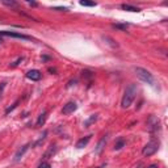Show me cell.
<instances>
[{"mask_svg": "<svg viewBox=\"0 0 168 168\" xmlns=\"http://www.w3.org/2000/svg\"><path fill=\"white\" fill-rule=\"evenodd\" d=\"M134 72H135V75L138 76L142 81H145V83H147L150 85H154L155 84V79L152 74L150 71H147L146 68H142V67H134Z\"/></svg>", "mask_w": 168, "mask_h": 168, "instance_id": "obj_2", "label": "cell"}, {"mask_svg": "<svg viewBox=\"0 0 168 168\" xmlns=\"http://www.w3.org/2000/svg\"><path fill=\"white\" fill-rule=\"evenodd\" d=\"M41 71H38V70H30V71L26 72V78L29 79V80H33V81H38L39 79H41Z\"/></svg>", "mask_w": 168, "mask_h": 168, "instance_id": "obj_9", "label": "cell"}, {"mask_svg": "<svg viewBox=\"0 0 168 168\" xmlns=\"http://www.w3.org/2000/svg\"><path fill=\"white\" fill-rule=\"evenodd\" d=\"M46 135H47V130H44V133L41 134V137H39V139L37 140V142H36L34 145H33V147H37V146L41 145V143L45 140V138H46Z\"/></svg>", "mask_w": 168, "mask_h": 168, "instance_id": "obj_15", "label": "cell"}, {"mask_svg": "<svg viewBox=\"0 0 168 168\" xmlns=\"http://www.w3.org/2000/svg\"><path fill=\"white\" fill-rule=\"evenodd\" d=\"M105 166H106V163H104V164H101V166L97 167V168H105Z\"/></svg>", "mask_w": 168, "mask_h": 168, "instance_id": "obj_28", "label": "cell"}, {"mask_svg": "<svg viewBox=\"0 0 168 168\" xmlns=\"http://www.w3.org/2000/svg\"><path fill=\"white\" fill-rule=\"evenodd\" d=\"M29 147H30V145H29V143H26V145L21 146V148L17 150V152H16V154H15V159H13V160H15V161H19L20 159L23 158L24 155H25V152L29 150Z\"/></svg>", "mask_w": 168, "mask_h": 168, "instance_id": "obj_8", "label": "cell"}, {"mask_svg": "<svg viewBox=\"0 0 168 168\" xmlns=\"http://www.w3.org/2000/svg\"><path fill=\"white\" fill-rule=\"evenodd\" d=\"M19 104H20V100H16V101H15L13 104H12L11 106H8V108L5 109V114H8V113H9V112H12V111H13V109H16V108H17V105H19Z\"/></svg>", "mask_w": 168, "mask_h": 168, "instance_id": "obj_17", "label": "cell"}, {"mask_svg": "<svg viewBox=\"0 0 168 168\" xmlns=\"http://www.w3.org/2000/svg\"><path fill=\"white\" fill-rule=\"evenodd\" d=\"M5 84H7V83H1V84H0V97H1V95H3V91H4V88H5Z\"/></svg>", "mask_w": 168, "mask_h": 168, "instance_id": "obj_23", "label": "cell"}, {"mask_svg": "<svg viewBox=\"0 0 168 168\" xmlns=\"http://www.w3.org/2000/svg\"><path fill=\"white\" fill-rule=\"evenodd\" d=\"M1 42H3V39H1V38H0V45H1Z\"/></svg>", "mask_w": 168, "mask_h": 168, "instance_id": "obj_29", "label": "cell"}, {"mask_svg": "<svg viewBox=\"0 0 168 168\" xmlns=\"http://www.w3.org/2000/svg\"><path fill=\"white\" fill-rule=\"evenodd\" d=\"M146 168H159V166H158V164H150V166L148 167H146Z\"/></svg>", "mask_w": 168, "mask_h": 168, "instance_id": "obj_26", "label": "cell"}, {"mask_svg": "<svg viewBox=\"0 0 168 168\" xmlns=\"http://www.w3.org/2000/svg\"><path fill=\"white\" fill-rule=\"evenodd\" d=\"M47 71H49V72H53V74H55V72H57V70H55V68H51V67H49V68H47Z\"/></svg>", "mask_w": 168, "mask_h": 168, "instance_id": "obj_27", "label": "cell"}, {"mask_svg": "<svg viewBox=\"0 0 168 168\" xmlns=\"http://www.w3.org/2000/svg\"><path fill=\"white\" fill-rule=\"evenodd\" d=\"M106 142H108V137L104 135L103 138L99 140V143L96 145V147H95V154H96V155H100V154H101V152L104 151V148H105Z\"/></svg>", "mask_w": 168, "mask_h": 168, "instance_id": "obj_7", "label": "cell"}, {"mask_svg": "<svg viewBox=\"0 0 168 168\" xmlns=\"http://www.w3.org/2000/svg\"><path fill=\"white\" fill-rule=\"evenodd\" d=\"M81 74H83V78H88V79H92V78H93V72L88 71V70H85V71H83Z\"/></svg>", "mask_w": 168, "mask_h": 168, "instance_id": "obj_19", "label": "cell"}, {"mask_svg": "<svg viewBox=\"0 0 168 168\" xmlns=\"http://www.w3.org/2000/svg\"><path fill=\"white\" fill-rule=\"evenodd\" d=\"M113 26H114V28H118V29H122V30H125L127 28V25H118V24H114Z\"/></svg>", "mask_w": 168, "mask_h": 168, "instance_id": "obj_22", "label": "cell"}, {"mask_svg": "<svg viewBox=\"0 0 168 168\" xmlns=\"http://www.w3.org/2000/svg\"><path fill=\"white\" fill-rule=\"evenodd\" d=\"M76 109H78V105H76L75 101H68L66 104V105H63L62 108V113L63 114H71V113H74Z\"/></svg>", "mask_w": 168, "mask_h": 168, "instance_id": "obj_6", "label": "cell"}, {"mask_svg": "<svg viewBox=\"0 0 168 168\" xmlns=\"http://www.w3.org/2000/svg\"><path fill=\"white\" fill-rule=\"evenodd\" d=\"M57 151H58V148H57V146L55 145H51L50 147H49V150L46 152L44 154V159H49V158H53L54 155L57 154Z\"/></svg>", "mask_w": 168, "mask_h": 168, "instance_id": "obj_11", "label": "cell"}, {"mask_svg": "<svg viewBox=\"0 0 168 168\" xmlns=\"http://www.w3.org/2000/svg\"><path fill=\"white\" fill-rule=\"evenodd\" d=\"M137 92H138V87H137V84L131 83L129 87L125 89L124 96H122V100H121V106L122 108L127 109L131 104H133L134 99H135V96H137Z\"/></svg>", "mask_w": 168, "mask_h": 168, "instance_id": "obj_1", "label": "cell"}, {"mask_svg": "<svg viewBox=\"0 0 168 168\" xmlns=\"http://www.w3.org/2000/svg\"><path fill=\"white\" fill-rule=\"evenodd\" d=\"M0 36H4V37H13V38H20V39H32V37L25 34H21V33H15V32H7V30H1Z\"/></svg>", "mask_w": 168, "mask_h": 168, "instance_id": "obj_5", "label": "cell"}, {"mask_svg": "<svg viewBox=\"0 0 168 168\" xmlns=\"http://www.w3.org/2000/svg\"><path fill=\"white\" fill-rule=\"evenodd\" d=\"M147 126H148V131L150 133H155L160 129V122L155 116H150L148 121H147Z\"/></svg>", "mask_w": 168, "mask_h": 168, "instance_id": "obj_4", "label": "cell"}, {"mask_svg": "<svg viewBox=\"0 0 168 168\" xmlns=\"http://www.w3.org/2000/svg\"><path fill=\"white\" fill-rule=\"evenodd\" d=\"M121 8L124 11H129V12H139L140 11L138 7H134V5H130V4H121Z\"/></svg>", "mask_w": 168, "mask_h": 168, "instance_id": "obj_14", "label": "cell"}, {"mask_svg": "<svg viewBox=\"0 0 168 168\" xmlns=\"http://www.w3.org/2000/svg\"><path fill=\"white\" fill-rule=\"evenodd\" d=\"M3 4H5V5H16V3L15 1H3Z\"/></svg>", "mask_w": 168, "mask_h": 168, "instance_id": "obj_25", "label": "cell"}, {"mask_svg": "<svg viewBox=\"0 0 168 168\" xmlns=\"http://www.w3.org/2000/svg\"><path fill=\"white\" fill-rule=\"evenodd\" d=\"M125 145H126V140H125L124 138H118L114 143V150L116 151H118V150H121L122 147H125Z\"/></svg>", "mask_w": 168, "mask_h": 168, "instance_id": "obj_13", "label": "cell"}, {"mask_svg": "<svg viewBox=\"0 0 168 168\" xmlns=\"http://www.w3.org/2000/svg\"><path fill=\"white\" fill-rule=\"evenodd\" d=\"M91 137L92 135H85L84 138H80L76 142V148H83V147H85V146L89 143V140H91Z\"/></svg>", "mask_w": 168, "mask_h": 168, "instance_id": "obj_10", "label": "cell"}, {"mask_svg": "<svg viewBox=\"0 0 168 168\" xmlns=\"http://www.w3.org/2000/svg\"><path fill=\"white\" fill-rule=\"evenodd\" d=\"M54 9H57V11H62V12H66L67 11V8H65V7H55V8H54Z\"/></svg>", "mask_w": 168, "mask_h": 168, "instance_id": "obj_24", "label": "cell"}, {"mask_svg": "<svg viewBox=\"0 0 168 168\" xmlns=\"http://www.w3.org/2000/svg\"><path fill=\"white\" fill-rule=\"evenodd\" d=\"M96 120H97V114H92L89 118H88L87 121L84 122V127H88V126H89V125H92V124H93V122L96 121Z\"/></svg>", "mask_w": 168, "mask_h": 168, "instance_id": "obj_16", "label": "cell"}, {"mask_svg": "<svg viewBox=\"0 0 168 168\" xmlns=\"http://www.w3.org/2000/svg\"><path fill=\"white\" fill-rule=\"evenodd\" d=\"M159 146H160L159 140H155V139L150 140V142H148L147 145L143 147V150H142L143 156H151V155H154L155 152H156L158 150H159Z\"/></svg>", "mask_w": 168, "mask_h": 168, "instance_id": "obj_3", "label": "cell"}, {"mask_svg": "<svg viewBox=\"0 0 168 168\" xmlns=\"http://www.w3.org/2000/svg\"><path fill=\"white\" fill-rule=\"evenodd\" d=\"M46 118H47V112L45 111L38 116V120H37V122H36V125H37V126H44V124L46 122Z\"/></svg>", "mask_w": 168, "mask_h": 168, "instance_id": "obj_12", "label": "cell"}, {"mask_svg": "<svg viewBox=\"0 0 168 168\" xmlns=\"http://www.w3.org/2000/svg\"><path fill=\"white\" fill-rule=\"evenodd\" d=\"M38 168H51V166H50V163H47V161H42V163L38 166Z\"/></svg>", "mask_w": 168, "mask_h": 168, "instance_id": "obj_20", "label": "cell"}, {"mask_svg": "<svg viewBox=\"0 0 168 168\" xmlns=\"http://www.w3.org/2000/svg\"><path fill=\"white\" fill-rule=\"evenodd\" d=\"M23 60H24V58H23V57H20V58H19V59H17V60H16V62H13V63H12V65H11V67H16V66H19V65H20V63H21V62H23Z\"/></svg>", "mask_w": 168, "mask_h": 168, "instance_id": "obj_21", "label": "cell"}, {"mask_svg": "<svg viewBox=\"0 0 168 168\" xmlns=\"http://www.w3.org/2000/svg\"><path fill=\"white\" fill-rule=\"evenodd\" d=\"M80 5H83V7H96V3L95 1H88V0H81Z\"/></svg>", "mask_w": 168, "mask_h": 168, "instance_id": "obj_18", "label": "cell"}]
</instances>
